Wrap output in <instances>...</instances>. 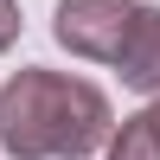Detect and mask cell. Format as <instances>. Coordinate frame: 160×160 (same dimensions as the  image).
I'll list each match as a JSON object with an SVG mask.
<instances>
[{
	"instance_id": "cell-1",
	"label": "cell",
	"mask_w": 160,
	"mask_h": 160,
	"mask_svg": "<svg viewBox=\"0 0 160 160\" xmlns=\"http://www.w3.org/2000/svg\"><path fill=\"white\" fill-rule=\"evenodd\" d=\"M109 128L115 109L90 77L26 64L0 83V148L13 160H90Z\"/></svg>"
},
{
	"instance_id": "cell-2",
	"label": "cell",
	"mask_w": 160,
	"mask_h": 160,
	"mask_svg": "<svg viewBox=\"0 0 160 160\" xmlns=\"http://www.w3.org/2000/svg\"><path fill=\"white\" fill-rule=\"evenodd\" d=\"M141 0H58L51 13V38H58L71 58H90V64H109L115 45H122L128 19H135Z\"/></svg>"
},
{
	"instance_id": "cell-3",
	"label": "cell",
	"mask_w": 160,
	"mask_h": 160,
	"mask_svg": "<svg viewBox=\"0 0 160 160\" xmlns=\"http://www.w3.org/2000/svg\"><path fill=\"white\" fill-rule=\"evenodd\" d=\"M115 71H122L128 90H141V96H160V7H135V19H128L122 45H115Z\"/></svg>"
},
{
	"instance_id": "cell-4",
	"label": "cell",
	"mask_w": 160,
	"mask_h": 160,
	"mask_svg": "<svg viewBox=\"0 0 160 160\" xmlns=\"http://www.w3.org/2000/svg\"><path fill=\"white\" fill-rule=\"evenodd\" d=\"M109 160H160V115L154 109H141V115H128L122 128H109Z\"/></svg>"
},
{
	"instance_id": "cell-5",
	"label": "cell",
	"mask_w": 160,
	"mask_h": 160,
	"mask_svg": "<svg viewBox=\"0 0 160 160\" xmlns=\"http://www.w3.org/2000/svg\"><path fill=\"white\" fill-rule=\"evenodd\" d=\"M19 38V0H0V51H13Z\"/></svg>"
},
{
	"instance_id": "cell-6",
	"label": "cell",
	"mask_w": 160,
	"mask_h": 160,
	"mask_svg": "<svg viewBox=\"0 0 160 160\" xmlns=\"http://www.w3.org/2000/svg\"><path fill=\"white\" fill-rule=\"evenodd\" d=\"M148 109H154V115H160V96H154V102H148Z\"/></svg>"
}]
</instances>
